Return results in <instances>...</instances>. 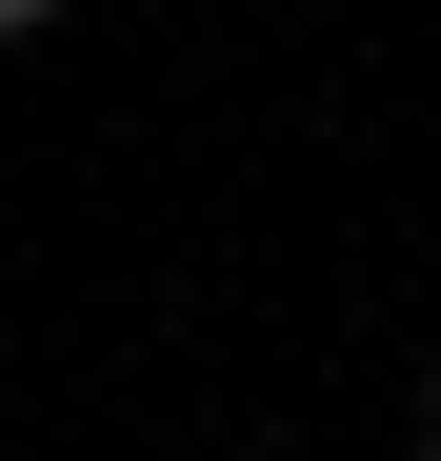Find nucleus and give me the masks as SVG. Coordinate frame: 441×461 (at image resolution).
I'll use <instances>...</instances> for the list:
<instances>
[{
  "label": "nucleus",
  "instance_id": "f03ea898",
  "mask_svg": "<svg viewBox=\"0 0 441 461\" xmlns=\"http://www.w3.org/2000/svg\"><path fill=\"white\" fill-rule=\"evenodd\" d=\"M421 421H441V402H421ZM421 461H441V441H421Z\"/></svg>",
  "mask_w": 441,
  "mask_h": 461
},
{
  "label": "nucleus",
  "instance_id": "f257e3e1",
  "mask_svg": "<svg viewBox=\"0 0 441 461\" xmlns=\"http://www.w3.org/2000/svg\"><path fill=\"white\" fill-rule=\"evenodd\" d=\"M40 21H60V0H0V41H40Z\"/></svg>",
  "mask_w": 441,
  "mask_h": 461
}]
</instances>
